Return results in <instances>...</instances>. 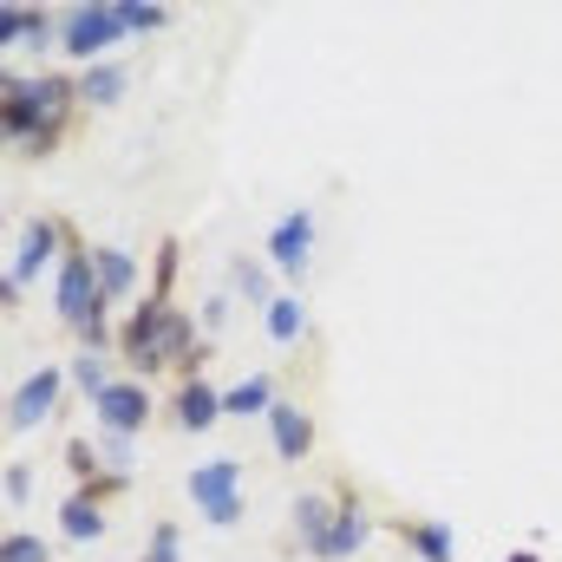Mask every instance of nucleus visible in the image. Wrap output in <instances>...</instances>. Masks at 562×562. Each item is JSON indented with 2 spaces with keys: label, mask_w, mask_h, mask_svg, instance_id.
<instances>
[{
  "label": "nucleus",
  "mask_w": 562,
  "mask_h": 562,
  "mask_svg": "<svg viewBox=\"0 0 562 562\" xmlns=\"http://www.w3.org/2000/svg\"><path fill=\"white\" fill-rule=\"evenodd\" d=\"M72 105H79V79H53V72H40V79H13V72H7V86H0L7 138L33 144V150H46V144L66 132Z\"/></svg>",
  "instance_id": "f257e3e1"
},
{
  "label": "nucleus",
  "mask_w": 562,
  "mask_h": 562,
  "mask_svg": "<svg viewBox=\"0 0 562 562\" xmlns=\"http://www.w3.org/2000/svg\"><path fill=\"white\" fill-rule=\"evenodd\" d=\"M53 307H59V321H66V327H79V334H86V353H105V347H119V340H112V327H105V294H99L92 249H79V243L66 249Z\"/></svg>",
  "instance_id": "f03ea898"
},
{
  "label": "nucleus",
  "mask_w": 562,
  "mask_h": 562,
  "mask_svg": "<svg viewBox=\"0 0 562 562\" xmlns=\"http://www.w3.org/2000/svg\"><path fill=\"white\" fill-rule=\"evenodd\" d=\"M119 347L132 353V367L138 373H157V367H170V360H183V347H190V314H177L170 301H144L138 314H132V327L119 334Z\"/></svg>",
  "instance_id": "7ed1b4c3"
},
{
  "label": "nucleus",
  "mask_w": 562,
  "mask_h": 562,
  "mask_svg": "<svg viewBox=\"0 0 562 562\" xmlns=\"http://www.w3.org/2000/svg\"><path fill=\"white\" fill-rule=\"evenodd\" d=\"M190 497H196V510H203L216 530H229V524L243 517V464H236V458L196 464V471H190Z\"/></svg>",
  "instance_id": "20e7f679"
},
{
  "label": "nucleus",
  "mask_w": 562,
  "mask_h": 562,
  "mask_svg": "<svg viewBox=\"0 0 562 562\" xmlns=\"http://www.w3.org/2000/svg\"><path fill=\"white\" fill-rule=\"evenodd\" d=\"M53 249H72V243H66V229H59L53 216H33V223L20 229L13 262H7V288H0V301H7V307L20 301V281H33L40 269H46V256H53Z\"/></svg>",
  "instance_id": "39448f33"
},
{
  "label": "nucleus",
  "mask_w": 562,
  "mask_h": 562,
  "mask_svg": "<svg viewBox=\"0 0 562 562\" xmlns=\"http://www.w3.org/2000/svg\"><path fill=\"white\" fill-rule=\"evenodd\" d=\"M132 26H125V7H72L66 13V53H79V59H92V53H105L112 40H125Z\"/></svg>",
  "instance_id": "423d86ee"
},
{
  "label": "nucleus",
  "mask_w": 562,
  "mask_h": 562,
  "mask_svg": "<svg viewBox=\"0 0 562 562\" xmlns=\"http://www.w3.org/2000/svg\"><path fill=\"white\" fill-rule=\"evenodd\" d=\"M59 386H66V373H59V367H40V373H26V380L13 386V400H7V431H13V438H20V431H33V425L53 413Z\"/></svg>",
  "instance_id": "0eeeda50"
},
{
  "label": "nucleus",
  "mask_w": 562,
  "mask_h": 562,
  "mask_svg": "<svg viewBox=\"0 0 562 562\" xmlns=\"http://www.w3.org/2000/svg\"><path fill=\"white\" fill-rule=\"evenodd\" d=\"M92 406H99V425H105V438H132V431L150 419V393H144L138 380H112V386H105Z\"/></svg>",
  "instance_id": "6e6552de"
},
{
  "label": "nucleus",
  "mask_w": 562,
  "mask_h": 562,
  "mask_svg": "<svg viewBox=\"0 0 562 562\" xmlns=\"http://www.w3.org/2000/svg\"><path fill=\"white\" fill-rule=\"evenodd\" d=\"M307 249H314V216L307 210H288L276 229H269V262H276L288 281L307 276Z\"/></svg>",
  "instance_id": "1a4fd4ad"
},
{
  "label": "nucleus",
  "mask_w": 562,
  "mask_h": 562,
  "mask_svg": "<svg viewBox=\"0 0 562 562\" xmlns=\"http://www.w3.org/2000/svg\"><path fill=\"white\" fill-rule=\"evenodd\" d=\"M170 419L183 425V431H210V425L223 419V393H216L210 380H196V373H190V380H183V393L170 400Z\"/></svg>",
  "instance_id": "9d476101"
},
{
  "label": "nucleus",
  "mask_w": 562,
  "mask_h": 562,
  "mask_svg": "<svg viewBox=\"0 0 562 562\" xmlns=\"http://www.w3.org/2000/svg\"><path fill=\"white\" fill-rule=\"evenodd\" d=\"M360 543H367V504H360L353 491H340V510H334V530H327V543H321V562L353 557Z\"/></svg>",
  "instance_id": "9b49d317"
},
{
  "label": "nucleus",
  "mask_w": 562,
  "mask_h": 562,
  "mask_svg": "<svg viewBox=\"0 0 562 562\" xmlns=\"http://www.w3.org/2000/svg\"><path fill=\"white\" fill-rule=\"evenodd\" d=\"M334 497H321V491H307V497H294V530H301V550L307 557H321V543H327V530H334Z\"/></svg>",
  "instance_id": "f8f14e48"
},
{
  "label": "nucleus",
  "mask_w": 562,
  "mask_h": 562,
  "mask_svg": "<svg viewBox=\"0 0 562 562\" xmlns=\"http://www.w3.org/2000/svg\"><path fill=\"white\" fill-rule=\"evenodd\" d=\"M92 269H99V294L105 301H125L138 288V256L132 249H92Z\"/></svg>",
  "instance_id": "ddd939ff"
},
{
  "label": "nucleus",
  "mask_w": 562,
  "mask_h": 562,
  "mask_svg": "<svg viewBox=\"0 0 562 562\" xmlns=\"http://www.w3.org/2000/svg\"><path fill=\"white\" fill-rule=\"evenodd\" d=\"M269 425H276V451H281V458H307V451H314V425H307V413H301V406L276 400Z\"/></svg>",
  "instance_id": "4468645a"
},
{
  "label": "nucleus",
  "mask_w": 562,
  "mask_h": 562,
  "mask_svg": "<svg viewBox=\"0 0 562 562\" xmlns=\"http://www.w3.org/2000/svg\"><path fill=\"white\" fill-rule=\"evenodd\" d=\"M59 530H66L72 543H92V537H105V510H99V497H92V491L66 497V504H59Z\"/></svg>",
  "instance_id": "2eb2a0df"
},
{
  "label": "nucleus",
  "mask_w": 562,
  "mask_h": 562,
  "mask_svg": "<svg viewBox=\"0 0 562 562\" xmlns=\"http://www.w3.org/2000/svg\"><path fill=\"white\" fill-rule=\"evenodd\" d=\"M125 66H92V72H79V99L86 105H119L125 99Z\"/></svg>",
  "instance_id": "dca6fc26"
},
{
  "label": "nucleus",
  "mask_w": 562,
  "mask_h": 562,
  "mask_svg": "<svg viewBox=\"0 0 562 562\" xmlns=\"http://www.w3.org/2000/svg\"><path fill=\"white\" fill-rule=\"evenodd\" d=\"M229 281H236V294H243V301H256L262 314H269V307L281 301L276 288H269V269H262L256 256H236V269H229Z\"/></svg>",
  "instance_id": "f3484780"
},
{
  "label": "nucleus",
  "mask_w": 562,
  "mask_h": 562,
  "mask_svg": "<svg viewBox=\"0 0 562 562\" xmlns=\"http://www.w3.org/2000/svg\"><path fill=\"white\" fill-rule=\"evenodd\" d=\"M223 413H276V380H243V386H229L223 393Z\"/></svg>",
  "instance_id": "a211bd4d"
},
{
  "label": "nucleus",
  "mask_w": 562,
  "mask_h": 562,
  "mask_svg": "<svg viewBox=\"0 0 562 562\" xmlns=\"http://www.w3.org/2000/svg\"><path fill=\"white\" fill-rule=\"evenodd\" d=\"M301 334H307V307H301L294 294H281L276 307H269V340H276V347H294Z\"/></svg>",
  "instance_id": "6ab92c4d"
},
{
  "label": "nucleus",
  "mask_w": 562,
  "mask_h": 562,
  "mask_svg": "<svg viewBox=\"0 0 562 562\" xmlns=\"http://www.w3.org/2000/svg\"><path fill=\"white\" fill-rule=\"evenodd\" d=\"M400 537L419 550V562H451V530L445 524H406Z\"/></svg>",
  "instance_id": "aec40b11"
},
{
  "label": "nucleus",
  "mask_w": 562,
  "mask_h": 562,
  "mask_svg": "<svg viewBox=\"0 0 562 562\" xmlns=\"http://www.w3.org/2000/svg\"><path fill=\"white\" fill-rule=\"evenodd\" d=\"M40 26H46V13H40V7H7V13H0V40H7V46H13L20 33H26V40H40Z\"/></svg>",
  "instance_id": "412c9836"
},
{
  "label": "nucleus",
  "mask_w": 562,
  "mask_h": 562,
  "mask_svg": "<svg viewBox=\"0 0 562 562\" xmlns=\"http://www.w3.org/2000/svg\"><path fill=\"white\" fill-rule=\"evenodd\" d=\"M72 380H79V393L99 400V393L112 386V380H105V353H79V360H72Z\"/></svg>",
  "instance_id": "4be33fe9"
},
{
  "label": "nucleus",
  "mask_w": 562,
  "mask_h": 562,
  "mask_svg": "<svg viewBox=\"0 0 562 562\" xmlns=\"http://www.w3.org/2000/svg\"><path fill=\"white\" fill-rule=\"evenodd\" d=\"M119 7H125V26H132V33H157V26L170 20V13L150 7V0H119Z\"/></svg>",
  "instance_id": "5701e85b"
},
{
  "label": "nucleus",
  "mask_w": 562,
  "mask_h": 562,
  "mask_svg": "<svg viewBox=\"0 0 562 562\" xmlns=\"http://www.w3.org/2000/svg\"><path fill=\"white\" fill-rule=\"evenodd\" d=\"M0 562H46V543H40V537H20V530H13V537L0 543Z\"/></svg>",
  "instance_id": "b1692460"
},
{
  "label": "nucleus",
  "mask_w": 562,
  "mask_h": 562,
  "mask_svg": "<svg viewBox=\"0 0 562 562\" xmlns=\"http://www.w3.org/2000/svg\"><path fill=\"white\" fill-rule=\"evenodd\" d=\"M144 562H183V550H177V530L170 524H157V537H150V557Z\"/></svg>",
  "instance_id": "393cba45"
},
{
  "label": "nucleus",
  "mask_w": 562,
  "mask_h": 562,
  "mask_svg": "<svg viewBox=\"0 0 562 562\" xmlns=\"http://www.w3.org/2000/svg\"><path fill=\"white\" fill-rule=\"evenodd\" d=\"M105 464H112V471L125 477V471L138 464V451H132V438H105Z\"/></svg>",
  "instance_id": "a878e982"
},
{
  "label": "nucleus",
  "mask_w": 562,
  "mask_h": 562,
  "mask_svg": "<svg viewBox=\"0 0 562 562\" xmlns=\"http://www.w3.org/2000/svg\"><path fill=\"white\" fill-rule=\"evenodd\" d=\"M26 491H33V471L26 464H7V504H26Z\"/></svg>",
  "instance_id": "bb28decb"
},
{
  "label": "nucleus",
  "mask_w": 562,
  "mask_h": 562,
  "mask_svg": "<svg viewBox=\"0 0 562 562\" xmlns=\"http://www.w3.org/2000/svg\"><path fill=\"white\" fill-rule=\"evenodd\" d=\"M66 464H72V471H79V477H86V471H92V464H99V458H92V445H79V438H72V445H66Z\"/></svg>",
  "instance_id": "cd10ccee"
},
{
  "label": "nucleus",
  "mask_w": 562,
  "mask_h": 562,
  "mask_svg": "<svg viewBox=\"0 0 562 562\" xmlns=\"http://www.w3.org/2000/svg\"><path fill=\"white\" fill-rule=\"evenodd\" d=\"M510 562H537V557H530V550H517V557H510Z\"/></svg>",
  "instance_id": "c85d7f7f"
}]
</instances>
